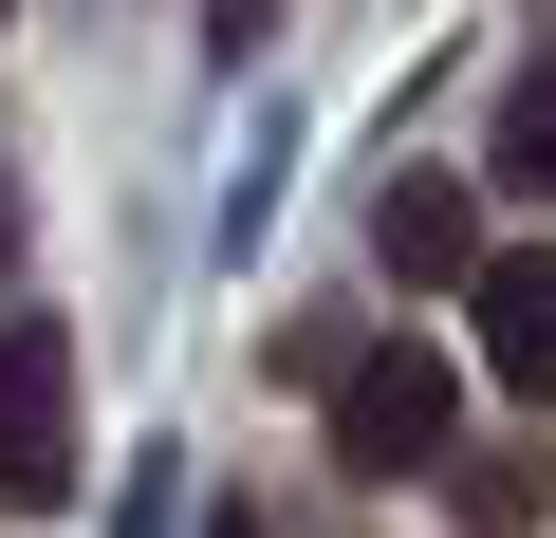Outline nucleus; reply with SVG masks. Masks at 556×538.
Wrapping results in <instances>:
<instances>
[{"label": "nucleus", "instance_id": "nucleus-1", "mask_svg": "<svg viewBox=\"0 0 556 538\" xmlns=\"http://www.w3.org/2000/svg\"><path fill=\"white\" fill-rule=\"evenodd\" d=\"M56 501H75V335L0 316V520H56Z\"/></svg>", "mask_w": 556, "mask_h": 538}, {"label": "nucleus", "instance_id": "nucleus-6", "mask_svg": "<svg viewBox=\"0 0 556 538\" xmlns=\"http://www.w3.org/2000/svg\"><path fill=\"white\" fill-rule=\"evenodd\" d=\"M204 538H260V501H223V520H204Z\"/></svg>", "mask_w": 556, "mask_h": 538}, {"label": "nucleus", "instance_id": "nucleus-3", "mask_svg": "<svg viewBox=\"0 0 556 538\" xmlns=\"http://www.w3.org/2000/svg\"><path fill=\"white\" fill-rule=\"evenodd\" d=\"M464 316H482V372H501L519 409H556V241H482Z\"/></svg>", "mask_w": 556, "mask_h": 538}, {"label": "nucleus", "instance_id": "nucleus-2", "mask_svg": "<svg viewBox=\"0 0 556 538\" xmlns=\"http://www.w3.org/2000/svg\"><path fill=\"white\" fill-rule=\"evenodd\" d=\"M445 409H464V390H445V353H427V335H390V353H353V372H334V464H353V483H408V464H445Z\"/></svg>", "mask_w": 556, "mask_h": 538}, {"label": "nucleus", "instance_id": "nucleus-5", "mask_svg": "<svg viewBox=\"0 0 556 538\" xmlns=\"http://www.w3.org/2000/svg\"><path fill=\"white\" fill-rule=\"evenodd\" d=\"M501 186H519V204H556V57L501 93Z\"/></svg>", "mask_w": 556, "mask_h": 538}, {"label": "nucleus", "instance_id": "nucleus-4", "mask_svg": "<svg viewBox=\"0 0 556 538\" xmlns=\"http://www.w3.org/2000/svg\"><path fill=\"white\" fill-rule=\"evenodd\" d=\"M371 260H390V279H408V298H464V279H482V204L408 167V186L371 204Z\"/></svg>", "mask_w": 556, "mask_h": 538}]
</instances>
